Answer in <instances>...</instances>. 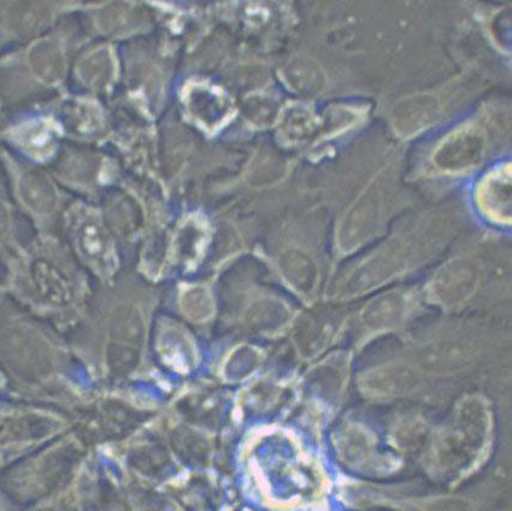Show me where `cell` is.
<instances>
[{"label":"cell","mask_w":512,"mask_h":511,"mask_svg":"<svg viewBox=\"0 0 512 511\" xmlns=\"http://www.w3.org/2000/svg\"><path fill=\"white\" fill-rule=\"evenodd\" d=\"M5 226V211L2 208V205H0V233H2Z\"/></svg>","instance_id":"obj_9"},{"label":"cell","mask_w":512,"mask_h":511,"mask_svg":"<svg viewBox=\"0 0 512 511\" xmlns=\"http://www.w3.org/2000/svg\"><path fill=\"white\" fill-rule=\"evenodd\" d=\"M511 179L508 166L491 173L481 182L479 204L492 220L509 223L511 220Z\"/></svg>","instance_id":"obj_3"},{"label":"cell","mask_w":512,"mask_h":511,"mask_svg":"<svg viewBox=\"0 0 512 511\" xmlns=\"http://www.w3.org/2000/svg\"><path fill=\"white\" fill-rule=\"evenodd\" d=\"M427 511H473V509L464 499L444 497L429 503Z\"/></svg>","instance_id":"obj_8"},{"label":"cell","mask_w":512,"mask_h":511,"mask_svg":"<svg viewBox=\"0 0 512 511\" xmlns=\"http://www.w3.org/2000/svg\"><path fill=\"white\" fill-rule=\"evenodd\" d=\"M314 120L309 114V111L305 109H294L290 114L285 116L284 134L286 138L290 140H300L308 137L311 131H313Z\"/></svg>","instance_id":"obj_6"},{"label":"cell","mask_w":512,"mask_h":511,"mask_svg":"<svg viewBox=\"0 0 512 511\" xmlns=\"http://www.w3.org/2000/svg\"><path fill=\"white\" fill-rule=\"evenodd\" d=\"M20 137L23 146L35 156L47 154L52 145L51 128L43 122L29 125V128L23 129Z\"/></svg>","instance_id":"obj_5"},{"label":"cell","mask_w":512,"mask_h":511,"mask_svg":"<svg viewBox=\"0 0 512 511\" xmlns=\"http://www.w3.org/2000/svg\"><path fill=\"white\" fill-rule=\"evenodd\" d=\"M438 109V102L431 96L406 99L394 110V128L403 137H411L431 125L437 117Z\"/></svg>","instance_id":"obj_4"},{"label":"cell","mask_w":512,"mask_h":511,"mask_svg":"<svg viewBox=\"0 0 512 511\" xmlns=\"http://www.w3.org/2000/svg\"><path fill=\"white\" fill-rule=\"evenodd\" d=\"M484 150V135L478 129L461 128L439 146L434 161L446 172H462L478 166L484 157Z\"/></svg>","instance_id":"obj_1"},{"label":"cell","mask_w":512,"mask_h":511,"mask_svg":"<svg viewBox=\"0 0 512 511\" xmlns=\"http://www.w3.org/2000/svg\"><path fill=\"white\" fill-rule=\"evenodd\" d=\"M82 249L87 252L91 257H107L108 256V243L105 240L103 233L97 225H87L84 227V233L81 237Z\"/></svg>","instance_id":"obj_7"},{"label":"cell","mask_w":512,"mask_h":511,"mask_svg":"<svg viewBox=\"0 0 512 511\" xmlns=\"http://www.w3.org/2000/svg\"><path fill=\"white\" fill-rule=\"evenodd\" d=\"M185 102L191 116L208 131H215L231 116L233 108L219 88L194 84L187 88Z\"/></svg>","instance_id":"obj_2"}]
</instances>
